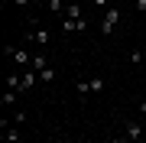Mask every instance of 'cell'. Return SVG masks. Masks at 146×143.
<instances>
[{
  "label": "cell",
  "instance_id": "obj_2",
  "mask_svg": "<svg viewBox=\"0 0 146 143\" xmlns=\"http://www.w3.org/2000/svg\"><path fill=\"white\" fill-rule=\"evenodd\" d=\"M3 55L10 59V62H13V65H16L20 72H26L29 65H33V55H29V52H26L23 46H3Z\"/></svg>",
  "mask_w": 146,
  "mask_h": 143
},
{
  "label": "cell",
  "instance_id": "obj_14",
  "mask_svg": "<svg viewBox=\"0 0 146 143\" xmlns=\"http://www.w3.org/2000/svg\"><path fill=\"white\" fill-rule=\"evenodd\" d=\"M39 81H46V85H49V81H55V69H52V65L39 72Z\"/></svg>",
  "mask_w": 146,
  "mask_h": 143
},
{
  "label": "cell",
  "instance_id": "obj_6",
  "mask_svg": "<svg viewBox=\"0 0 146 143\" xmlns=\"http://www.w3.org/2000/svg\"><path fill=\"white\" fill-rule=\"evenodd\" d=\"M88 29V20H68L62 16V33H84Z\"/></svg>",
  "mask_w": 146,
  "mask_h": 143
},
{
  "label": "cell",
  "instance_id": "obj_3",
  "mask_svg": "<svg viewBox=\"0 0 146 143\" xmlns=\"http://www.w3.org/2000/svg\"><path fill=\"white\" fill-rule=\"evenodd\" d=\"M117 26H120V10H117V7H107L104 16H101V33H104V36H110Z\"/></svg>",
  "mask_w": 146,
  "mask_h": 143
},
{
  "label": "cell",
  "instance_id": "obj_13",
  "mask_svg": "<svg viewBox=\"0 0 146 143\" xmlns=\"http://www.w3.org/2000/svg\"><path fill=\"white\" fill-rule=\"evenodd\" d=\"M130 62H133V65H143V62H146V46L136 49V52H130Z\"/></svg>",
  "mask_w": 146,
  "mask_h": 143
},
{
  "label": "cell",
  "instance_id": "obj_21",
  "mask_svg": "<svg viewBox=\"0 0 146 143\" xmlns=\"http://www.w3.org/2000/svg\"><path fill=\"white\" fill-rule=\"evenodd\" d=\"M143 143H146V140H143Z\"/></svg>",
  "mask_w": 146,
  "mask_h": 143
},
{
  "label": "cell",
  "instance_id": "obj_12",
  "mask_svg": "<svg viewBox=\"0 0 146 143\" xmlns=\"http://www.w3.org/2000/svg\"><path fill=\"white\" fill-rule=\"evenodd\" d=\"M65 16H68V20H81V7H78V3L72 0V3L65 7Z\"/></svg>",
  "mask_w": 146,
  "mask_h": 143
},
{
  "label": "cell",
  "instance_id": "obj_7",
  "mask_svg": "<svg viewBox=\"0 0 146 143\" xmlns=\"http://www.w3.org/2000/svg\"><path fill=\"white\" fill-rule=\"evenodd\" d=\"M16 101H20V91L7 88V91H3V98H0V107H3V111H10V107H16Z\"/></svg>",
  "mask_w": 146,
  "mask_h": 143
},
{
  "label": "cell",
  "instance_id": "obj_15",
  "mask_svg": "<svg viewBox=\"0 0 146 143\" xmlns=\"http://www.w3.org/2000/svg\"><path fill=\"white\" fill-rule=\"evenodd\" d=\"M110 143H130V140H127L123 133H120V137H110Z\"/></svg>",
  "mask_w": 146,
  "mask_h": 143
},
{
  "label": "cell",
  "instance_id": "obj_9",
  "mask_svg": "<svg viewBox=\"0 0 146 143\" xmlns=\"http://www.w3.org/2000/svg\"><path fill=\"white\" fill-rule=\"evenodd\" d=\"M0 137H3V143H20V130H16V124L3 127V130H0Z\"/></svg>",
  "mask_w": 146,
  "mask_h": 143
},
{
  "label": "cell",
  "instance_id": "obj_19",
  "mask_svg": "<svg viewBox=\"0 0 146 143\" xmlns=\"http://www.w3.org/2000/svg\"><path fill=\"white\" fill-rule=\"evenodd\" d=\"M33 3H36V0H33Z\"/></svg>",
  "mask_w": 146,
  "mask_h": 143
},
{
  "label": "cell",
  "instance_id": "obj_5",
  "mask_svg": "<svg viewBox=\"0 0 146 143\" xmlns=\"http://www.w3.org/2000/svg\"><path fill=\"white\" fill-rule=\"evenodd\" d=\"M123 137L130 143H143V127L136 120H123Z\"/></svg>",
  "mask_w": 146,
  "mask_h": 143
},
{
  "label": "cell",
  "instance_id": "obj_11",
  "mask_svg": "<svg viewBox=\"0 0 146 143\" xmlns=\"http://www.w3.org/2000/svg\"><path fill=\"white\" fill-rule=\"evenodd\" d=\"M33 72H42V69H49V59H46V52H36L33 55V65H29Z\"/></svg>",
  "mask_w": 146,
  "mask_h": 143
},
{
  "label": "cell",
  "instance_id": "obj_16",
  "mask_svg": "<svg viewBox=\"0 0 146 143\" xmlns=\"http://www.w3.org/2000/svg\"><path fill=\"white\" fill-rule=\"evenodd\" d=\"M13 3H16V7H26V3H33V0H13Z\"/></svg>",
  "mask_w": 146,
  "mask_h": 143
},
{
  "label": "cell",
  "instance_id": "obj_18",
  "mask_svg": "<svg viewBox=\"0 0 146 143\" xmlns=\"http://www.w3.org/2000/svg\"><path fill=\"white\" fill-rule=\"evenodd\" d=\"M94 3H98V7H107V0H94Z\"/></svg>",
  "mask_w": 146,
  "mask_h": 143
},
{
  "label": "cell",
  "instance_id": "obj_20",
  "mask_svg": "<svg viewBox=\"0 0 146 143\" xmlns=\"http://www.w3.org/2000/svg\"><path fill=\"white\" fill-rule=\"evenodd\" d=\"M65 3H68V0H65Z\"/></svg>",
  "mask_w": 146,
  "mask_h": 143
},
{
  "label": "cell",
  "instance_id": "obj_4",
  "mask_svg": "<svg viewBox=\"0 0 146 143\" xmlns=\"http://www.w3.org/2000/svg\"><path fill=\"white\" fill-rule=\"evenodd\" d=\"M49 39H52V33L42 29V26H33L26 33V43H36V46H49Z\"/></svg>",
  "mask_w": 146,
  "mask_h": 143
},
{
  "label": "cell",
  "instance_id": "obj_1",
  "mask_svg": "<svg viewBox=\"0 0 146 143\" xmlns=\"http://www.w3.org/2000/svg\"><path fill=\"white\" fill-rule=\"evenodd\" d=\"M75 88H78L81 98H91V94H101V91L107 88V81L101 78V75H94V78H78V81H75Z\"/></svg>",
  "mask_w": 146,
  "mask_h": 143
},
{
  "label": "cell",
  "instance_id": "obj_8",
  "mask_svg": "<svg viewBox=\"0 0 146 143\" xmlns=\"http://www.w3.org/2000/svg\"><path fill=\"white\" fill-rule=\"evenodd\" d=\"M36 81H39V72L26 69V72H23V88H20V94H26V91H29L33 85H36Z\"/></svg>",
  "mask_w": 146,
  "mask_h": 143
},
{
  "label": "cell",
  "instance_id": "obj_17",
  "mask_svg": "<svg viewBox=\"0 0 146 143\" xmlns=\"http://www.w3.org/2000/svg\"><path fill=\"white\" fill-rule=\"evenodd\" d=\"M140 114H146V98H143V101H140Z\"/></svg>",
  "mask_w": 146,
  "mask_h": 143
},
{
  "label": "cell",
  "instance_id": "obj_10",
  "mask_svg": "<svg viewBox=\"0 0 146 143\" xmlns=\"http://www.w3.org/2000/svg\"><path fill=\"white\" fill-rule=\"evenodd\" d=\"M46 7H49V13H55L58 20H62V16H65V7H68V3H65V0H49Z\"/></svg>",
  "mask_w": 146,
  "mask_h": 143
}]
</instances>
